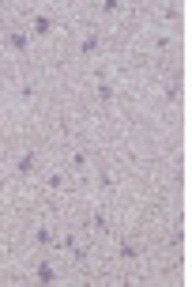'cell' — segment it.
Here are the masks:
<instances>
[{
  "mask_svg": "<svg viewBox=\"0 0 192 287\" xmlns=\"http://www.w3.org/2000/svg\"><path fill=\"white\" fill-rule=\"evenodd\" d=\"M79 53H83V57H91V53H98V34H87L83 42H79Z\"/></svg>",
  "mask_w": 192,
  "mask_h": 287,
  "instance_id": "3957f363",
  "label": "cell"
},
{
  "mask_svg": "<svg viewBox=\"0 0 192 287\" xmlns=\"http://www.w3.org/2000/svg\"><path fill=\"white\" fill-rule=\"evenodd\" d=\"M30 23H34V34H49L53 30V19L49 16H34Z\"/></svg>",
  "mask_w": 192,
  "mask_h": 287,
  "instance_id": "277c9868",
  "label": "cell"
},
{
  "mask_svg": "<svg viewBox=\"0 0 192 287\" xmlns=\"http://www.w3.org/2000/svg\"><path fill=\"white\" fill-rule=\"evenodd\" d=\"M8 42H11V50H15V53H23L26 50V34H11Z\"/></svg>",
  "mask_w": 192,
  "mask_h": 287,
  "instance_id": "9c48e42d",
  "label": "cell"
},
{
  "mask_svg": "<svg viewBox=\"0 0 192 287\" xmlns=\"http://www.w3.org/2000/svg\"><path fill=\"white\" fill-rule=\"evenodd\" d=\"M45 186H49V189H60V186H64V174H60V170H53V174L45 178Z\"/></svg>",
  "mask_w": 192,
  "mask_h": 287,
  "instance_id": "ba28073f",
  "label": "cell"
},
{
  "mask_svg": "<svg viewBox=\"0 0 192 287\" xmlns=\"http://www.w3.org/2000/svg\"><path fill=\"white\" fill-rule=\"evenodd\" d=\"M98 98L109 102V98H113V87H109V84H98Z\"/></svg>",
  "mask_w": 192,
  "mask_h": 287,
  "instance_id": "30bf717a",
  "label": "cell"
},
{
  "mask_svg": "<svg viewBox=\"0 0 192 287\" xmlns=\"http://www.w3.org/2000/svg\"><path fill=\"white\" fill-rule=\"evenodd\" d=\"M60 246H64V250H75V234H60Z\"/></svg>",
  "mask_w": 192,
  "mask_h": 287,
  "instance_id": "8fae6325",
  "label": "cell"
},
{
  "mask_svg": "<svg viewBox=\"0 0 192 287\" xmlns=\"http://www.w3.org/2000/svg\"><path fill=\"white\" fill-rule=\"evenodd\" d=\"M136 254H140V250H136L132 242H121L117 246V257H121V261H136Z\"/></svg>",
  "mask_w": 192,
  "mask_h": 287,
  "instance_id": "5b68a950",
  "label": "cell"
},
{
  "mask_svg": "<svg viewBox=\"0 0 192 287\" xmlns=\"http://www.w3.org/2000/svg\"><path fill=\"white\" fill-rule=\"evenodd\" d=\"M87 227H91V230H98V234H106V230H109V223H106V216H102V212H91V216H87Z\"/></svg>",
  "mask_w": 192,
  "mask_h": 287,
  "instance_id": "7a4b0ae2",
  "label": "cell"
},
{
  "mask_svg": "<svg viewBox=\"0 0 192 287\" xmlns=\"http://www.w3.org/2000/svg\"><path fill=\"white\" fill-rule=\"evenodd\" d=\"M38 280H45V284H49V280H57V268H53L49 261H38Z\"/></svg>",
  "mask_w": 192,
  "mask_h": 287,
  "instance_id": "8992f818",
  "label": "cell"
},
{
  "mask_svg": "<svg viewBox=\"0 0 192 287\" xmlns=\"http://www.w3.org/2000/svg\"><path fill=\"white\" fill-rule=\"evenodd\" d=\"M34 242H38V246H49L53 242V230L49 227H38V230H34Z\"/></svg>",
  "mask_w": 192,
  "mask_h": 287,
  "instance_id": "52a82bcc",
  "label": "cell"
},
{
  "mask_svg": "<svg viewBox=\"0 0 192 287\" xmlns=\"http://www.w3.org/2000/svg\"><path fill=\"white\" fill-rule=\"evenodd\" d=\"M34 170H38V155H34V152H23V155H19V159H15V174L30 178Z\"/></svg>",
  "mask_w": 192,
  "mask_h": 287,
  "instance_id": "6da1fadb",
  "label": "cell"
}]
</instances>
